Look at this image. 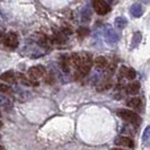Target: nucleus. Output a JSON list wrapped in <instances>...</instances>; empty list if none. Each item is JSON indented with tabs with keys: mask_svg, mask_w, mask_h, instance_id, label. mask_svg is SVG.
<instances>
[{
	"mask_svg": "<svg viewBox=\"0 0 150 150\" xmlns=\"http://www.w3.org/2000/svg\"><path fill=\"white\" fill-rule=\"evenodd\" d=\"M93 66V60H91V57H90L89 53H80V66L77 69V72H76V78H79V77H83L86 76L91 69Z\"/></svg>",
	"mask_w": 150,
	"mask_h": 150,
	"instance_id": "nucleus-1",
	"label": "nucleus"
},
{
	"mask_svg": "<svg viewBox=\"0 0 150 150\" xmlns=\"http://www.w3.org/2000/svg\"><path fill=\"white\" fill-rule=\"evenodd\" d=\"M116 114L120 116L122 120L127 121L133 125H139L141 124V117L135 112H132L131 110H125V108H119L116 111Z\"/></svg>",
	"mask_w": 150,
	"mask_h": 150,
	"instance_id": "nucleus-2",
	"label": "nucleus"
},
{
	"mask_svg": "<svg viewBox=\"0 0 150 150\" xmlns=\"http://www.w3.org/2000/svg\"><path fill=\"white\" fill-rule=\"evenodd\" d=\"M104 38H105V41L108 44H114L120 40V34L113 27L107 26V27H105V30H104Z\"/></svg>",
	"mask_w": 150,
	"mask_h": 150,
	"instance_id": "nucleus-3",
	"label": "nucleus"
},
{
	"mask_svg": "<svg viewBox=\"0 0 150 150\" xmlns=\"http://www.w3.org/2000/svg\"><path fill=\"white\" fill-rule=\"evenodd\" d=\"M93 7L98 15H106L110 11V5L106 2V0H93Z\"/></svg>",
	"mask_w": 150,
	"mask_h": 150,
	"instance_id": "nucleus-4",
	"label": "nucleus"
},
{
	"mask_svg": "<svg viewBox=\"0 0 150 150\" xmlns=\"http://www.w3.org/2000/svg\"><path fill=\"white\" fill-rule=\"evenodd\" d=\"M45 72H46V70H45V68L43 66H41V64L40 66H34V67L30 68L28 77L33 80H38V79L42 78L45 75Z\"/></svg>",
	"mask_w": 150,
	"mask_h": 150,
	"instance_id": "nucleus-5",
	"label": "nucleus"
},
{
	"mask_svg": "<svg viewBox=\"0 0 150 150\" xmlns=\"http://www.w3.org/2000/svg\"><path fill=\"white\" fill-rule=\"evenodd\" d=\"M114 143L116 146L120 147H127V148H133L134 147V142L130 137H124V135H119L115 138Z\"/></svg>",
	"mask_w": 150,
	"mask_h": 150,
	"instance_id": "nucleus-6",
	"label": "nucleus"
},
{
	"mask_svg": "<svg viewBox=\"0 0 150 150\" xmlns=\"http://www.w3.org/2000/svg\"><path fill=\"white\" fill-rule=\"evenodd\" d=\"M5 45L9 47V49H16L18 46V38L16 33H9L6 35L5 41H4Z\"/></svg>",
	"mask_w": 150,
	"mask_h": 150,
	"instance_id": "nucleus-7",
	"label": "nucleus"
},
{
	"mask_svg": "<svg viewBox=\"0 0 150 150\" xmlns=\"http://www.w3.org/2000/svg\"><path fill=\"white\" fill-rule=\"evenodd\" d=\"M127 105L130 107V108H133V110H137V111H140L143 108V104H142V99L139 97H134L129 99L127 102Z\"/></svg>",
	"mask_w": 150,
	"mask_h": 150,
	"instance_id": "nucleus-8",
	"label": "nucleus"
},
{
	"mask_svg": "<svg viewBox=\"0 0 150 150\" xmlns=\"http://www.w3.org/2000/svg\"><path fill=\"white\" fill-rule=\"evenodd\" d=\"M16 79H17V81H19L23 85H26V86H38V83L35 80L30 79V77L27 78L23 74H16Z\"/></svg>",
	"mask_w": 150,
	"mask_h": 150,
	"instance_id": "nucleus-9",
	"label": "nucleus"
},
{
	"mask_svg": "<svg viewBox=\"0 0 150 150\" xmlns=\"http://www.w3.org/2000/svg\"><path fill=\"white\" fill-rule=\"evenodd\" d=\"M120 76L121 77H125L127 79H134L137 74H135V70L132 68H127V67H121L120 69Z\"/></svg>",
	"mask_w": 150,
	"mask_h": 150,
	"instance_id": "nucleus-10",
	"label": "nucleus"
},
{
	"mask_svg": "<svg viewBox=\"0 0 150 150\" xmlns=\"http://www.w3.org/2000/svg\"><path fill=\"white\" fill-rule=\"evenodd\" d=\"M0 79H1L2 81H6V83H14L17 81V79H16V74L14 71H11V70L4 72L2 75L0 76Z\"/></svg>",
	"mask_w": 150,
	"mask_h": 150,
	"instance_id": "nucleus-11",
	"label": "nucleus"
},
{
	"mask_svg": "<svg viewBox=\"0 0 150 150\" xmlns=\"http://www.w3.org/2000/svg\"><path fill=\"white\" fill-rule=\"evenodd\" d=\"M11 106H13L11 100L7 97L6 94H4V93L0 91V107H2L5 110H9Z\"/></svg>",
	"mask_w": 150,
	"mask_h": 150,
	"instance_id": "nucleus-12",
	"label": "nucleus"
},
{
	"mask_svg": "<svg viewBox=\"0 0 150 150\" xmlns=\"http://www.w3.org/2000/svg\"><path fill=\"white\" fill-rule=\"evenodd\" d=\"M91 18V9L89 5H86L81 10V22L88 23Z\"/></svg>",
	"mask_w": 150,
	"mask_h": 150,
	"instance_id": "nucleus-13",
	"label": "nucleus"
},
{
	"mask_svg": "<svg viewBox=\"0 0 150 150\" xmlns=\"http://www.w3.org/2000/svg\"><path fill=\"white\" fill-rule=\"evenodd\" d=\"M130 14L133 16V17H140V16H142L143 9H142V7H141V5H140V4H134V5H132L131 8H130Z\"/></svg>",
	"mask_w": 150,
	"mask_h": 150,
	"instance_id": "nucleus-14",
	"label": "nucleus"
},
{
	"mask_svg": "<svg viewBox=\"0 0 150 150\" xmlns=\"http://www.w3.org/2000/svg\"><path fill=\"white\" fill-rule=\"evenodd\" d=\"M140 90V83L139 81H133V83H130L127 87V93L130 95H135L138 94V91Z\"/></svg>",
	"mask_w": 150,
	"mask_h": 150,
	"instance_id": "nucleus-15",
	"label": "nucleus"
},
{
	"mask_svg": "<svg viewBox=\"0 0 150 150\" xmlns=\"http://www.w3.org/2000/svg\"><path fill=\"white\" fill-rule=\"evenodd\" d=\"M70 66H71V62H70V57L68 55H63L61 58V68L64 72H69L70 71Z\"/></svg>",
	"mask_w": 150,
	"mask_h": 150,
	"instance_id": "nucleus-16",
	"label": "nucleus"
},
{
	"mask_svg": "<svg viewBox=\"0 0 150 150\" xmlns=\"http://www.w3.org/2000/svg\"><path fill=\"white\" fill-rule=\"evenodd\" d=\"M114 25H115V27H117L120 30H123L128 25V19L125 17H123V16L122 17H116L115 22H114Z\"/></svg>",
	"mask_w": 150,
	"mask_h": 150,
	"instance_id": "nucleus-17",
	"label": "nucleus"
},
{
	"mask_svg": "<svg viewBox=\"0 0 150 150\" xmlns=\"http://www.w3.org/2000/svg\"><path fill=\"white\" fill-rule=\"evenodd\" d=\"M70 62L72 67L78 69L80 66V53H72L70 55Z\"/></svg>",
	"mask_w": 150,
	"mask_h": 150,
	"instance_id": "nucleus-18",
	"label": "nucleus"
},
{
	"mask_svg": "<svg viewBox=\"0 0 150 150\" xmlns=\"http://www.w3.org/2000/svg\"><path fill=\"white\" fill-rule=\"evenodd\" d=\"M141 38H142V35H141V33H140V32H135L134 34H133V38H132L131 47H132V49L137 47L138 45L140 44V42H141Z\"/></svg>",
	"mask_w": 150,
	"mask_h": 150,
	"instance_id": "nucleus-19",
	"label": "nucleus"
},
{
	"mask_svg": "<svg viewBox=\"0 0 150 150\" xmlns=\"http://www.w3.org/2000/svg\"><path fill=\"white\" fill-rule=\"evenodd\" d=\"M95 66L97 68H105L107 66V60H106L104 57H97L95 59Z\"/></svg>",
	"mask_w": 150,
	"mask_h": 150,
	"instance_id": "nucleus-20",
	"label": "nucleus"
},
{
	"mask_svg": "<svg viewBox=\"0 0 150 150\" xmlns=\"http://www.w3.org/2000/svg\"><path fill=\"white\" fill-rule=\"evenodd\" d=\"M0 91L6 94V95H11L13 94V89L11 87H9L7 85H4V83H0Z\"/></svg>",
	"mask_w": 150,
	"mask_h": 150,
	"instance_id": "nucleus-21",
	"label": "nucleus"
},
{
	"mask_svg": "<svg viewBox=\"0 0 150 150\" xmlns=\"http://www.w3.org/2000/svg\"><path fill=\"white\" fill-rule=\"evenodd\" d=\"M77 33H78V35L80 38H85V36H87L89 34V30L87 27H80V28H78Z\"/></svg>",
	"mask_w": 150,
	"mask_h": 150,
	"instance_id": "nucleus-22",
	"label": "nucleus"
},
{
	"mask_svg": "<svg viewBox=\"0 0 150 150\" xmlns=\"http://www.w3.org/2000/svg\"><path fill=\"white\" fill-rule=\"evenodd\" d=\"M150 139V125H148L146 130H144V132H143V135H142V142L146 143L148 140Z\"/></svg>",
	"mask_w": 150,
	"mask_h": 150,
	"instance_id": "nucleus-23",
	"label": "nucleus"
},
{
	"mask_svg": "<svg viewBox=\"0 0 150 150\" xmlns=\"http://www.w3.org/2000/svg\"><path fill=\"white\" fill-rule=\"evenodd\" d=\"M5 38H6V36H5V34H4V33H2L1 30H0V43L5 41Z\"/></svg>",
	"mask_w": 150,
	"mask_h": 150,
	"instance_id": "nucleus-24",
	"label": "nucleus"
},
{
	"mask_svg": "<svg viewBox=\"0 0 150 150\" xmlns=\"http://www.w3.org/2000/svg\"><path fill=\"white\" fill-rule=\"evenodd\" d=\"M143 4H146V5H149L150 4V0H142Z\"/></svg>",
	"mask_w": 150,
	"mask_h": 150,
	"instance_id": "nucleus-25",
	"label": "nucleus"
},
{
	"mask_svg": "<svg viewBox=\"0 0 150 150\" xmlns=\"http://www.w3.org/2000/svg\"><path fill=\"white\" fill-rule=\"evenodd\" d=\"M111 150H124V149H120V148H114V149H111Z\"/></svg>",
	"mask_w": 150,
	"mask_h": 150,
	"instance_id": "nucleus-26",
	"label": "nucleus"
},
{
	"mask_svg": "<svg viewBox=\"0 0 150 150\" xmlns=\"http://www.w3.org/2000/svg\"><path fill=\"white\" fill-rule=\"evenodd\" d=\"M4 149V147H2V146H0V150H2Z\"/></svg>",
	"mask_w": 150,
	"mask_h": 150,
	"instance_id": "nucleus-27",
	"label": "nucleus"
},
{
	"mask_svg": "<svg viewBox=\"0 0 150 150\" xmlns=\"http://www.w3.org/2000/svg\"><path fill=\"white\" fill-rule=\"evenodd\" d=\"M1 127H2V123H1V121H0V128H1Z\"/></svg>",
	"mask_w": 150,
	"mask_h": 150,
	"instance_id": "nucleus-28",
	"label": "nucleus"
},
{
	"mask_svg": "<svg viewBox=\"0 0 150 150\" xmlns=\"http://www.w3.org/2000/svg\"><path fill=\"white\" fill-rule=\"evenodd\" d=\"M108 1H110V2H113V1H114V0H108Z\"/></svg>",
	"mask_w": 150,
	"mask_h": 150,
	"instance_id": "nucleus-29",
	"label": "nucleus"
},
{
	"mask_svg": "<svg viewBox=\"0 0 150 150\" xmlns=\"http://www.w3.org/2000/svg\"><path fill=\"white\" fill-rule=\"evenodd\" d=\"M0 116H1V113H0Z\"/></svg>",
	"mask_w": 150,
	"mask_h": 150,
	"instance_id": "nucleus-30",
	"label": "nucleus"
}]
</instances>
